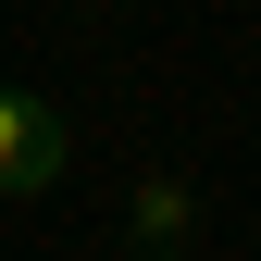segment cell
<instances>
[{"label": "cell", "mask_w": 261, "mask_h": 261, "mask_svg": "<svg viewBox=\"0 0 261 261\" xmlns=\"http://www.w3.org/2000/svg\"><path fill=\"white\" fill-rule=\"evenodd\" d=\"M187 212H199V199H187L174 174H137V249H174V237H187Z\"/></svg>", "instance_id": "obj_2"}, {"label": "cell", "mask_w": 261, "mask_h": 261, "mask_svg": "<svg viewBox=\"0 0 261 261\" xmlns=\"http://www.w3.org/2000/svg\"><path fill=\"white\" fill-rule=\"evenodd\" d=\"M62 149H75V137H62V100L0 75V199H50V187H62Z\"/></svg>", "instance_id": "obj_1"}, {"label": "cell", "mask_w": 261, "mask_h": 261, "mask_svg": "<svg viewBox=\"0 0 261 261\" xmlns=\"http://www.w3.org/2000/svg\"><path fill=\"white\" fill-rule=\"evenodd\" d=\"M137 261H187V249H137Z\"/></svg>", "instance_id": "obj_3"}]
</instances>
